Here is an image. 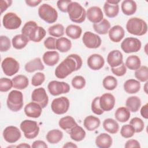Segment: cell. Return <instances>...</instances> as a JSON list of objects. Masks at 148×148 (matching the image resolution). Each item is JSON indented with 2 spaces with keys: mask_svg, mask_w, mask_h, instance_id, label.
<instances>
[{
  "mask_svg": "<svg viewBox=\"0 0 148 148\" xmlns=\"http://www.w3.org/2000/svg\"><path fill=\"white\" fill-rule=\"evenodd\" d=\"M125 106L130 112H136L141 106V100L137 96L130 97L125 101Z\"/></svg>",
  "mask_w": 148,
  "mask_h": 148,
  "instance_id": "30",
  "label": "cell"
},
{
  "mask_svg": "<svg viewBox=\"0 0 148 148\" xmlns=\"http://www.w3.org/2000/svg\"><path fill=\"white\" fill-rule=\"evenodd\" d=\"M82 41L85 46L89 49H97L101 45L100 36L90 31H86L84 33Z\"/></svg>",
  "mask_w": 148,
  "mask_h": 148,
  "instance_id": "13",
  "label": "cell"
},
{
  "mask_svg": "<svg viewBox=\"0 0 148 148\" xmlns=\"http://www.w3.org/2000/svg\"><path fill=\"white\" fill-rule=\"evenodd\" d=\"M102 84L103 87L108 90H113L117 86V80L113 76H106L102 81Z\"/></svg>",
  "mask_w": 148,
  "mask_h": 148,
  "instance_id": "41",
  "label": "cell"
},
{
  "mask_svg": "<svg viewBox=\"0 0 148 148\" xmlns=\"http://www.w3.org/2000/svg\"><path fill=\"white\" fill-rule=\"evenodd\" d=\"M68 15L70 20L76 23H82L86 17L85 9L77 2H71L68 6Z\"/></svg>",
  "mask_w": 148,
  "mask_h": 148,
  "instance_id": "4",
  "label": "cell"
},
{
  "mask_svg": "<svg viewBox=\"0 0 148 148\" xmlns=\"http://www.w3.org/2000/svg\"><path fill=\"white\" fill-rule=\"evenodd\" d=\"M124 90L128 94H135L140 88V82L135 79H131L126 80L124 83Z\"/></svg>",
  "mask_w": 148,
  "mask_h": 148,
  "instance_id": "26",
  "label": "cell"
},
{
  "mask_svg": "<svg viewBox=\"0 0 148 148\" xmlns=\"http://www.w3.org/2000/svg\"><path fill=\"white\" fill-rule=\"evenodd\" d=\"M93 28L98 34L100 35H105L108 33L110 28V24L107 19L103 18L99 23L94 24Z\"/></svg>",
  "mask_w": 148,
  "mask_h": 148,
  "instance_id": "38",
  "label": "cell"
},
{
  "mask_svg": "<svg viewBox=\"0 0 148 148\" xmlns=\"http://www.w3.org/2000/svg\"><path fill=\"white\" fill-rule=\"evenodd\" d=\"M109 3L112 4H118L120 2V1H115V0H108L107 1Z\"/></svg>",
  "mask_w": 148,
  "mask_h": 148,
  "instance_id": "61",
  "label": "cell"
},
{
  "mask_svg": "<svg viewBox=\"0 0 148 148\" xmlns=\"http://www.w3.org/2000/svg\"><path fill=\"white\" fill-rule=\"evenodd\" d=\"M108 34L109 39L112 42L118 43L124 37L125 31L121 26L116 25L110 28Z\"/></svg>",
  "mask_w": 148,
  "mask_h": 148,
  "instance_id": "21",
  "label": "cell"
},
{
  "mask_svg": "<svg viewBox=\"0 0 148 148\" xmlns=\"http://www.w3.org/2000/svg\"><path fill=\"white\" fill-rule=\"evenodd\" d=\"M63 148H77V146L76 145H75V143H73V142H66L63 146H62Z\"/></svg>",
  "mask_w": 148,
  "mask_h": 148,
  "instance_id": "59",
  "label": "cell"
},
{
  "mask_svg": "<svg viewBox=\"0 0 148 148\" xmlns=\"http://www.w3.org/2000/svg\"><path fill=\"white\" fill-rule=\"evenodd\" d=\"M91 110L94 113L97 115L103 114L104 111L101 108L99 105V97H97L92 100L91 105Z\"/></svg>",
  "mask_w": 148,
  "mask_h": 148,
  "instance_id": "50",
  "label": "cell"
},
{
  "mask_svg": "<svg viewBox=\"0 0 148 148\" xmlns=\"http://www.w3.org/2000/svg\"><path fill=\"white\" fill-rule=\"evenodd\" d=\"M71 2V0H59L57 2V5L60 11L66 13L68 11V6Z\"/></svg>",
  "mask_w": 148,
  "mask_h": 148,
  "instance_id": "53",
  "label": "cell"
},
{
  "mask_svg": "<svg viewBox=\"0 0 148 148\" xmlns=\"http://www.w3.org/2000/svg\"><path fill=\"white\" fill-rule=\"evenodd\" d=\"M115 105V98L110 93H105L99 97V105L103 111L112 110Z\"/></svg>",
  "mask_w": 148,
  "mask_h": 148,
  "instance_id": "16",
  "label": "cell"
},
{
  "mask_svg": "<svg viewBox=\"0 0 148 148\" xmlns=\"http://www.w3.org/2000/svg\"><path fill=\"white\" fill-rule=\"evenodd\" d=\"M103 10L106 16L109 18H113L117 16L119 12V6L118 4H112L107 1L103 5Z\"/></svg>",
  "mask_w": 148,
  "mask_h": 148,
  "instance_id": "35",
  "label": "cell"
},
{
  "mask_svg": "<svg viewBox=\"0 0 148 148\" xmlns=\"http://www.w3.org/2000/svg\"><path fill=\"white\" fill-rule=\"evenodd\" d=\"M13 87L12 80L6 77H2L0 79V91L7 92Z\"/></svg>",
  "mask_w": 148,
  "mask_h": 148,
  "instance_id": "47",
  "label": "cell"
},
{
  "mask_svg": "<svg viewBox=\"0 0 148 148\" xmlns=\"http://www.w3.org/2000/svg\"><path fill=\"white\" fill-rule=\"evenodd\" d=\"M130 124L134 127L135 132L136 133L142 132L145 127L143 121L139 117L132 118L130 121Z\"/></svg>",
  "mask_w": 148,
  "mask_h": 148,
  "instance_id": "44",
  "label": "cell"
},
{
  "mask_svg": "<svg viewBox=\"0 0 148 148\" xmlns=\"http://www.w3.org/2000/svg\"><path fill=\"white\" fill-rule=\"evenodd\" d=\"M11 46V43L10 39L4 35L0 36V51L1 52H5L8 51Z\"/></svg>",
  "mask_w": 148,
  "mask_h": 148,
  "instance_id": "49",
  "label": "cell"
},
{
  "mask_svg": "<svg viewBox=\"0 0 148 148\" xmlns=\"http://www.w3.org/2000/svg\"><path fill=\"white\" fill-rule=\"evenodd\" d=\"M135 130L131 124L123 125L120 130L121 135L125 138H130L134 136Z\"/></svg>",
  "mask_w": 148,
  "mask_h": 148,
  "instance_id": "45",
  "label": "cell"
},
{
  "mask_svg": "<svg viewBox=\"0 0 148 148\" xmlns=\"http://www.w3.org/2000/svg\"><path fill=\"white\" fill-rule=\"evenodd\" d=\"M12 3V1L11 0H1L0 1V8H1V13H2L5 12L8 7H9Z\"/></svg>",
  "mask_w": 148,
  "mask_h": 148,
  "instance_id": "55",
  "label": "cell"
},
{
  "mask_svg": "<svg viewBox=\"0 0 148 148\" xmlns=\"http://www.w3.org/2000/svg\"><path fill=\"white\" fill-rule=\"evenodd\" d=\"M1 67L3 73L6 75L12 76L18 72L20 64L14 58L6 57L2 61Z\"/></svg>",
  "mask_w": 148,
  "mask_h": 148,
  "instance_id": "10",
  "label": "cell"
},
{
  "mask_svg": "<svg viewBox=\"0 0 148 148\" xmlns=\"http://www.w3.org/2000/svg\"><path fill=\"white\" fill-rule=\"evenodd\" d=\"M88 67L94 71L101 69L105 64L103 57L99 54H93L89 56L87 61Z\"/></svg>",
  "mask_w": 148,
  "mask_h": 148,
  "instance_id": "19",
  "label": "cell"
},
{
  "mask_svg": "<svg viewBox=\"0 0 148 148\" xmlns=\"http://www.w3.org/2000/svg\"><path fill=\"white\" fill-rule=\"evenodd\" d=\"M107 62L111 68L120 66L123 63V56L119 50H113L110 51L107 56Z\"/></svg>",
  "mask_w": 148,
  "mask_h": 148,
  "instance_id": "18",
  "label": "cell"
},
{
  "mask_svg": "<svg viewBox=\"0 0 148 148\" xmlns=\"http://www.w3.org/2000/svg\"><path fill=\"white\" fill-rule=\"evenodd\" d=\"M42 59L46 65L54 66L59 61L60 55L56 51H47L43 55Z\"/></svg>",
  "mask_w": 148,
  "mask_h": 148,
  "instance_id": "23",
  "label": "cell"
},
{
  "mask_svg": "<svg viewBox=\"0 0 148 148\" xmlns=\"http://www.w3.org/2000/svg\"><path fill=\"white\" fill-rule=\"evenodd\" d=\"M113 143L110 135L106 133H101L96 137L95 145L99 148H109Z\"/></svg>",
  "mask_w": 148,
  "mask_h": 148,
  "instance_id": "22",
  "label": "cell"
},
{
  "mask_svg": "<svg viewBox=\"0 0 148 148\" xmlns=\"http://www.w3.org/2000/svg\"><path fill=\"white\" fill-rule=\"evenodd\" d=\"M72 47L71 41L66 38L60 37L56 41V49L62 53L68 52Z\"/></svg>",
  "mask_w": 148,
  "mask_h": 148,
  "instance_id": "37",
  "label": "cell"
},
{
  "mask_svg": "<svg viewBox=\"0 0 148 148\" xmlns=\"http://www.w3.org/2000/svg\"><path fill=\"white\" fill-rule=\"evenodd\" d=\"M82 64V59L79 55L70 54L56 67L55 75L57 78L65 79L73 72L80 69Z\"/></svg>",
  "mask_w": 148,
  "mask_h": 148,
  "instance_id": "1",
  "label": "cell"
},
{
  "mask_svg": "<svg viewBox=\"0 0 148 148\" xmlns=\"http://www.w3.org/2000/svg\"><path fill=\"white\" fill-rule=\"evenodd\" d=\"M24 112L27 116L32 118L39 117L42 112V107L36 102H31L24 107Z\"/></svg>",
  "mask_w": 148,
  "mask_h": 148,
  "instance_id": "20",
  "label": "cell"
},
{
  "mask_svg": "<svg viewBox=\"0 0 148 148\" xmlns=\"http://www.w3.org/2000/svg\"><path fill=\"white\" fill-rule=\"evenodd\" d=\"M71 83L73 88L80 90L85 87L86 80L82 76H76L72 79Z\"/></svg>",
  "mask_w": 148,
  "mask_h": 148,
  "instance_id": "46",
  "label": "cell"
},
{
  "mask_svg": "<svg viewBox=\"0 0 148 148\" xmlns=\"http://www.w3.org/2000/svg\"><path fill=\"white\" fill-rule=\"evenodd\" d=\"M135 77L141 82H147L148 80V68L143 65L140 66L135 72Z\"/></svg>",
  "mask_w": 148,
  "mask_h": 148,
  "instance_id": "42",
  "label": "cell"
},
{
  "mask_svg": "<svg viewBox=\"0 0 148 148\" xmlns=\"http://www.w3.org/2000/svg\"><path fill=\"white\" fill-rule=\"evenodd\" d=\"M124 147L125 148H139L140 147V145L138 140L135 139H129L126 142Z\"/></svg>",
  "mask_w": 148,
  "mask_h": 148,
  "instance_id": "54",
  "label": "cell"
},
{
  "mask_svg": "<svg viewBox=\"0 0 148 148\" xmlns=\"http://www.w3.org/2000/svg\"><path fill=\"white\" fill-rule=\"evenodd\" d=\"M50 35L54 37H61L64 34V27L61 24H57L50 27L48 29Z\"/></svg>",
  "mask_w": 148,
  "mask_h": 148,
  "instance_id": "43",
  "label": "cell"
},
{
  "mask_svg": "<svg viewBox=\"0 0 148 148\" xmlns=\"http://www.w3.org/2000/svg\"><path fill=\"white\" fill-rule=\"evenodd\" d=\"M32 101L39 104L42 108H45L48 104L49 98L45 89L39 87L35 89L31 94Z\"/></svg>",
  "mask_w": 148,
  "mask_h": 148,
  "instance_id": "15",
  "label": "cell"
},
{
  "mask_svg": "<svg viewBox=\"0 0 148 148\" xmlns=\"http://www.w3.org/2000/svg\"><path fill=\"white\" fill-rule=\"evenodd\" d=\"M16 147H21V148H30L31 146L29 145L26 143H21L20 145H18L16 146Z\"/></svg>",
  "mask_w": 148,
  "mask_h": 148,
  "instance_id": "60",
  "label": "cell"
},
{
  "mask_svg": "<svg viewBox=\"0 0 148 148\" xmlns=\"http://www.w3.org/2000/svg\"><path fill=\"white\" fill-rule=\"evenodd\" d=\"M71 138L76 142H80L83 140L86 136V131L83 128L76 124L68 132Z\"/></svg>",
  "mask_w": 148,
  "mask_h": 148,
  "instance_id": "27",
  "label": "cell"
},
{
  "mask_svg": "<svg viewBox=\"0 0 148 148\" xmlns=\"http://www.w3.org/2000/svg\"><path fill=\"white\" fill-rule=\"evenodd\" d=\"M86 16L88 20L94 24L99 23L103 19L102 9L98 6H92L88 8L86 12Z\"/></svg>",
  "mask_w": 148,
  "mask_h": 148,
  "instance_id": "17",
  "label": "cell"
},
{
  "mask_svg": "<svg viewBox=\"0 0 148 148\" xmlns=\"http://www.w3.org/2000/svg\"><path fill=\"white\" fill-rule=\"evenodd\" d=\"M21 134L20 130L13 125L6 127L3 131V137L5 141L9 143H14L20 139Z\"/></svg>",
  "mask_w": 148,
  "mask_h": 148,
  "instance_id": "14",
  "label": "cell"
},
{
  "mask_svg": "<svg viewBox=\"0 0 148 148\" xmlns=\"http://www.w3.org/2000/svg\"><path fill=\"white\" fill-rule=\"evenodd\" d=\"M44 69L45 66L39 57L35 58L28 61L25 65V70L28 73H32L38 70L43 71Z\"/></svg>",
  "mask_w": 148,
  "mask_h": 148,
  "instance_id": "24",
  "label": "cell"
},
{
  "mask_svg": "<svg viewBox=\"0 0 148 148\" xmlns=\"http://www.w3.org/2000/svg\"><path fill=\"white\" fill-rule=\"evenodd\" d=\"M77 124L75 121L73 117L70 116H66L61 118L58 121V125L64 131H69L75 125Z\"/></svg>",
  "mask_w": 148,
  "mask_h": 148,
  "instance_id": "31",
  "label": "cell"
},
{
  "mask_svg": "<svg viewBox=\"0 0 148 148\" xmlns=\"http://www.w3.org/2000/svg\"><path fill=\"white\" fill-rule=\"evenodd\" d=\"M47 88L50 94L53 96L68 93L70 91V86L68 83L57 80L50 82L48 84Z\"/></svg>",
  "mask_w": 148,
  "mask_h": 148,
  "instance_id": "12",
  "label": "cell"
},
{
  "mask_svg": "<svg viewBox=\"0 0 148 148\" xmlns=\"http://www.w3.org/2000/svg\"><path fill=\"white\" fill-rule=\"evenodd\" d=\"M103 127L105 131L110 134H114L119 131V125L116 120L108 118L103 122Z\"/></svg>",
  "mask_w": 148,
  "mask_h": 148,
  "instance_id": "34",
  "label": "cell"
},
{
  "mask_svg": "<svg viewBox=\"0 0 148 148\" xmlns=\"http://www.w3.org/2000/svg\"><path fill=\"white\" fill-rule=\"evenodd\" d=\"M31 147L32 148H47L48 146L44 141L37 140L32 143Z\"/></svg>",
  "mask_w": 148,
  "mask_h": 148,
  "instance_id": "56",
  "label": "cell"
},
{
  "mask_svg": "<svg viewBox=\"0 0 148 148\" xmlns=\"http://www.w3.org/2000/svg\"><path fill=\"white\" fill-rule=\"evenodd\" d=\"M29 39L28 37L21 34L15 35L12 38V43L13 47L14 49H22L27 46V45L29 42Z\"/></svg>",
  "mask_w": 148,
  "mask_h": 148,
  "instance_id": "29",
  "label": "cell"
},
{
  "mask_svg": "<svg viewBox=\"0 0 148 148\" xmlns=\"http://www.w3.org/2000/svg\"><path fill=\"white\" fill-rule=\"evenodd\" d=\"M111 71L114 75L117 76H122L126 73L127 67L125 66V64L123 63L117 67L111 68Z\"/></svg>",
  "mask_w": 148,
  "mask_h": 148,
  "instance_id": "51",
  "label": "cell"
},
{
  "mask_svg": "<svg viewBox=\"0 0 148 148\" xmlns=\"http://www.w3.org/2000/svg\"><path fill=\"white\" fill-rule=\"evenodd\" d=\"M101 124V121L97 117L90 115L87 116L83 121V125L86 130L92 131L98 128Z\"/></svg>",
  "mask_w": 148,
  "mask_h": 148,
  "instance_id": "25",
  "label": "cell"
},
{
  "mask_svg": "<svg viewBox=\"0 0 148 148\" xmlns=\"http://www.w3.org/2000/svg\"><path fill=\"white\" fill-rule=\"evenodd\" d=\"M69 106V99L65 97H61L53 100L51 103V109L54 113L62 114L68 110Z\"/></svg>",
  "mask_w": 148,
  "mask_h": 148,
  "instance_id": "8",
  "label": "cell"
},
{
  "mask_svg": "<svg viewBox=\"0 0 148 148\" xmlns=\"http://www.w3.org/2000/svg\"><path fill=\"white\" fill-rule=\"evenodd\" d=\"M38 14L41 19L49 24L55 23L58 18L57 10L47 3H43L39 6Z\"/></svg>",
  "mask_w": 148,
  "mask_h": 148,
  "instance_id": "6",
  "label": "cell"
},
{
  "mask_svg": "<svg viewBox=\"0 0 148 148\" xmlns=\"http://www.w3.org/2000/svg\"><path fill=\"white\" fill-rule=\"evenodd\" d=\"M2 24L7 29H16L21 25V20L15 13L8 12L3 17Z\"/></svg>",
  "mask_w": 148,
  "mask_h": 148,
  "instance_id": "11",
  "label": "cell"
},
{
  "mask_svg": "<svg viewBox=\"0 0 148 148\" xmlns=\"http://www.w3.org/2000/svg\"><path fill=\"white\" fill-rule=\"evenodd\" d=\"M121 8L123 13L127 16L134 14L137 9V5L135 1L132 0H125L121 3Z\"/></svg>",
  "mask_w": 148,
  "mask_h": 148,
  "instance_id": "28",
  "label": "cell"
},
{
  "mask_svg": "<svg viewBox=\"0 0 148 148\" xmlns=\"http://www.w3.org/2000/svg\"><path fill=\"white\" fill-rule=\"evenodd\" d=\"M8 108L13 112H18L23 106V95L18 90L11 91L8 96L6 101Z\"/></svg>",
  "mask_w": 148,
  "mask_h": 148,
  "instance_id": "5",
  "label": "cell"
},
{
  "mask_svg": "<svg viewBox=\"0 0 148 148\" xmlns=\"http://www.w3.org/2000/svg\"><path fill=\"white\" fill-rule=\"evenodd\" d=\"M21 34L28 38L29 40L34 42H40L46 36L45 29L34 21L27 22L21 29Z\"/></svg>",
  "mask_w": 148,
  "mask_h": 148,
  "instance_id": "2",
  "label": "cell"
},
{
  "mask_svg": "<svg viewBox=\"0 0 148 148\" xmlns=\"http://www.w3.org/2000/svg\"><path fill=\"white\" fill-rule=\"evenodd\" d=\"M20 127L24 133V136L28 139L36 138L39 132V127L35 121L31 120H23L21 123Z\"/></svg>",
  "mask_w": 148,
  "mask_h": 148,
  "instance_id": "7",
  "label": "cell"
},
{
  "mask_svg": "<svg viewBox=\"0 0 148 148\" xmlns=\"http://www.w3.org/2000/svg\"><path fill=\"white\" fill-rule=\"evenodd\" d=\"M141 61L140 58L136 55H131L127 57L125 65L130 70L136 71L140 68Z\"/></svg>",
  "mask_w": 148,
  "mask_h": 148,
  "instance_id": "40",
  "label": "cell"
},
{
  "mask_svg": "<svg viewBox=\"0 0 148 148\" xmlns=\"http://www.w3.org/2000/svg\"><path fill=\"white\" fill-rule=\"evenodd\" d=\"M130 111L126 107H120L114 113L116 120L121 123H125L127 121L130 119Z\"/></svg>",
  "mask_w": 148,
  "mask_h": 148,
  "instance_id": "36",
  "label": "cell"
},
{
  "mask_svg": "<svg viewBox=\"0 0 148 148\" xmlns=\"http://www.w3.org/2000/svg\"><path fill=\"white\" fill-rule=\"evenodd\" d=\"M141 46L140 40L134 37L126 38L121 43V48L125 53L138 52L140 50Z\"/></svg>",
  "mask_w": 148,
  "mask_h": 148,
  "instance_id": "9",
  "label": "cell"
},
{
  "mask_svg": "<svg viewBox=\"0 0 148 148\" xmlns=\"http://www.w3.org/2000/svg\"><path fill=\"white\" fill-rule=\"evenodd\" d=\"M147 82H146V83H145V86H144V90H145V92H146V94H147Z\"/></svg>",
  "mask_w": 148,
  "mask_h": 148,
  "instance_id": "62",
  "label": "cell"
},
{
  "mask_svg": "<svg viewBox=\"0 0 148 148\" xmlns=\"http://www.w3.org/2000/svg\"><path fill=\"white\" fill-rule=\"evenodd\" d=\"M127 31L136 36H142L147 31V25L146 21L139 17L130 18L127 24Z\"/></svg>",
  "mask_w": 148,
  "mask_h": 148,
  "instance_id": "3",
  "label": "cell"
},
{
  "mask_svg": "<svg viewBox=\"0 0 148 148\" xmlns=\"http://www.w3.org/2000/svg\"><path fill=\"white\" fill-rule=\"evenodd\" d=\"M65 33L69 38L73 39H77L80 37L82 33V29L78 25L71 24L66 28Z\"/></svg>",
  "mask_w": 148,
  "mask_h": 148,
  "instance_id": "39",
  "label": "cell"
},
{
  "mask_svg": "<svg viewBox=\"0 0 148 148\" xmlns=\"http://www.w3.org/2000/svg\"><path fill=\"white\" fill-rule=\"evenodd\" d=\"M13 87L16 89L23 90L27 88L29 84L28 78L23 75H18L12 79Z\"/></svg>",
  "mask_w": 148,
  "mask_h": 148,
  "instance_id": "32",
  "label": "cell"
},
{
  "mask_svg": "<svg viewBox=\"0 0 148 148\" xmlns=\"http://www.w3.org/2000/svg\"><path fill=\"white\" fill-rule=\"evenodd\" d=\"M140 114L143 118L147 119V118H148V103H146L145 105H143L142 107V108L140 109Z\"/></svg>",
  "mask_w": 148,
  "mask_h": 148,
  "instance_id": "57",
  "label": "cell"
},
{
  "mask_svg": "<svg viewBox=\"0 0 148 148\" xmlns=\"http://www.w3.org/2000/svg\"><path fill=\"white\" fill-rule=\"evenodd\" d=\"M45 80V75L43 73L37 72L34 75L31 79V84L32 86L37 87L41 85Z\"/></svg>",
  "mask_w": 148,
  "mask_h": 148,
  "instance_id": "48",
  "label": "cell"
},
{
  "mask_svg": "<svg viewBox=\"0 0 148 148\" xmlns=\"http://www.w3.org/2000/svg\"><path fill=\"white\" fill-rule=\"evenodd\" d=\"M62 138V132L57 129H54L49 131L46 136V140L51 144L58 143L61 140Z\"/></svg>",
  "mask_w": 148,
  "mask_h": 148,
  "instance_id": "33",
  "label": "cell"
},
{
  "mask_svg": "<svg viewBox=\"0 0 148 148\" xmlns=\"http://www.w3.org/2000/svg\"><path fill=\"white\" fill-rule=\"evenodd\" d=\"M57 39L54 37H47L44 41V45L46 48L49 50L56 49Z\"/></svg>",
  "mask_w": 148,
  "mask_h": 148,
  "instance_id": "52",
  "label": "cell"
},
{
  "mask_svg": "<svg viewBox=\"0 0 148 148\" xmlns=\"http://www.w3.org/2000/svg\"><path fill=\"white\" fill-rule=\"evenodd\" d=\"M41 2H42L41 0H32H32L31 1L27 0V1H25L26 4L28 6H31V7H35V6H38Z\"/></svg>",
  "mask_w": 148,
  "mask_h": 148,
  "instance_id": "58",
  "label": "cell"
}]
</instances>
